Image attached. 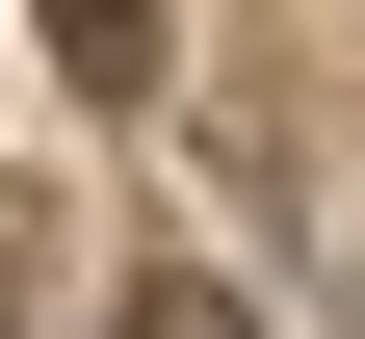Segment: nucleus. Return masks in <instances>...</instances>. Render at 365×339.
Instances as JSON below:
<instances>
[{
	"label": "nucleus",
	"mask_w": 365,
	"mask_h": 339,
	"mask_svg": "<svg viewBox=\"0 0 365 339\" xmlns=\"http://www.w3.org/2000/svg\"><path fill=\"white\" fill-rule=\"evenodd\" d=\"M0 339H26V235H0Z\"/></svg>",
	"instance_id": "3"
},
{
	"label": "nucleus",
	"mask_w": 365,
	"mask_h": 339,
	"mask_svg": "<svg viewBox=\"0 0 365 339\" xmlns=\"http://www.w3.org/2000/svg\"><path fill=\"white\" fill-rule=\"evenodd\" d=\"M53 79L78 105H157V0H53Z\"/></svg>",
	"instance_id": "1"
},
{
	"label": "nucleus",
	"mask_w": 365,
	"mask_h": 339,
	"mask_svg": "<svg viewBox=\"0 0 365 339\" xmlns=\"http://www.w3.org/2000/svg\"><path fill=\"white\" fill-rule=\"evenodd\" d=\"M130 339H261V313H235L209 261H130Z\"/></svg>",
	"instance_id": "2"
}]
</instances>
